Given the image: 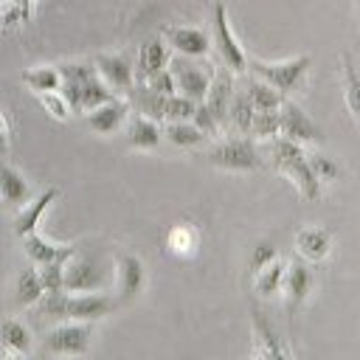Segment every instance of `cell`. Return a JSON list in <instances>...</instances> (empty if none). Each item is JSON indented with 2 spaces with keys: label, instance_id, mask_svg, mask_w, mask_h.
I'll list each match as a JSON object with an SVG mask.
<instances>
[{
  "label": "cell",
  "instance_id": "cell-1",
  "mask_svg": "<svg viewBox=\"0 0 360 360\" xmlns=\"http://www.w3.org/2000/svg\"><path fill=\"white\" fill-rule=\"evenodd\" d=\"M267 155H270L273 169L287 174L292 180V186L301 191L304 200H318L321 197V180L312 174V169L307 163V152H304L301 143L276 135V138L267 141Z\"/></svg>",
  "mask_w": 360,
  "mask_h": 360
},
{
  "label": "cell",
  "instance_id": "cell-2",
  "mask_svg": "<svg viewBox=\"0 0 360 360\" xmlns=\"http://www.w3.org/2000/svg\"><path fill=\"white\" fill-rule=\"evenodd\" d=\"M309 68H312L309 53H301V56H292V59H284V62H262L256 56H248V70L253 76L264 79L267 84H273L281 96L295 93L304 84V76L309 73Z\"/></svg>",
  "mask_w": 360,
  "mask_h": 360
},
{
  "label": "cell",
  "instance_id": "cell-3",
  "mask_svg": "<svg viewBox=\"0 0 360 360\" xmlns=\"http://www.w3.org/2000/svg\"><path fill=\"white\" fill-rule=\"evenodd\" d=\"M211 45L217 48L222 65L231 73H245L248 70V53L242 51L239 39L231 31L228 11H225V3L222 0H214V8H211Z\"/></svg>",
  "mask_w": 360,
  "mask_h": 360
},
{
  "label": "cell",
  "instance_id": "cell-4",
  "mask_svg": "<svg viewBox=\"0 0 360 360\" xmlns=\"http://www.w3.org/2000/svg\"><path fill=\"white\" fill-rule=\"evenodd\" d=\"M205 160L211 166L231 169V172H253L262 166L259 149H256L253 138H248V135H233V138L219 141L217 146H211L205 152Z\"/></svg>",
  "mask_w": 360,
  "mask_h": 360
},
{
  "label": "cell",
  "instance_id": "cell-5",
  "mask_svg": "<svg viewBox=\"0 0 360 360\" xmlns=\"http://www.w3.org/2000/svg\"><path fill=\"white\" fill-rule=\"evenodd\" d=\"M169 70H172L177 93L188 96L191 101H202L205 98L208 84H211V73H214L211 65H202L194 56H183L180 53V56L169 59Z\"/></svg>",
  "mask_w": 360,
  "mask_h": 360
},
{
  "label": "cell",
  "instance_id": "cell-6",
  "mask_svg": "<svg viewBox=\"0 0 360 360\" xmlns=\"http://www.w3.org/2000/svg\"><path fill=\"white\" fill-rule=\"evenodd\" d=\"M90 340H93V323L90 321H65L45 335L42 352H48V354H87Z\"/></svg>",
  "mask_w": 360,
  "mask_h": 360
},
{
  "label": "cell",
  "instance_id": "cell-7",
  "mask_svg": "<svg viewBox=\"0 0 360 360\" xmlns=\"http://www.w3.org/2000/svg\"><path fill=\"white\" fill-rule=\"evenodd\" d=\"M118 307V298L107 295V292H98V290H90V292H79V295H70L65 290V307H62V318L65 321H101L107 315H112V309Z\"/></svg>",
  "mask_w": 360,
  "mask_h": 360
},
{
  "label": "cell",
  "instance_id": "cell-8",
  "mask_svg": "<svg viewBox=\"0 0 360 360\" xmlns=\"http://www.w3.org/2000/svg\"><path fill=\"white\" fill-rule=\"evenodd\" d=\"M278 135L290 138V141H295L301 146L321 141V129L315 127V121L290 96H284V101L278 104Z\"/></svg>",
  "mask_w": 360,
  "mask_h": 360
},
{
  "label": "cell",
  "instance_id": "cell-9",
  "mask_svg": "<svg viewBox=\"0 0 360 360\" xmlns=\"http://www.w3.org/2000/svg\"><path fill=\"white\" fill-rule=\"evenodd\" d=\"M107 287V273L96 264L90 256H70L65 262V290L68 292H90V290H104Z\"/></svg>",
  "mask_w": 360,
  "mask_h": 360
},
{
  "label": "cell",
  "instance_id": "cell-10",
  "mask_svg": "<svg viewBox=\"0 0 360 360\" xmlns=\"http://www.w3.org/2000/svg\"><path fill=\"white\" fill-rule=\"evenodd\" d=\"M93 65H96V70H98V76L107 82V87L118 96H127L129 93V87L135 84V65H132V59L127 56V53H98L96 59H93Z\"/></svg>",
  "mask_w": 360,
  "mask_h": 360
},
{
  "label": "cell",
  "instance_id": "cell-11",
  "mask_svg": "<svg viewBox=\"0 0 360 360\" xmlns=\"http://www.w3.org/2000/svg\"><path fill=\"white\" fill-rule=\"evenodd\" d=\"M312 287H315V273H312V267H309L307 262H301V259L287 262V267H284V281H281V292H284V298H287V309H290V312H295V309L309 298Z\"/></svg>",
  "mask_w": 360,
  "mask_h": 360
},
{
  "label": "cell",
  "instance_id": "cell-12",
  "mask_svg": "<svg viewBox=\"0 0 360 360\" xmlns=\"http://www.w3.org/2000/svg\"><path fill=\"white\" fill-rule=\"evenodd\" d=\"M163 39L177 53L194 56V59H202L211 51V37L194 25H169V28H163Z\"/></svg>",
  "mask_w": 360,
  "mask_h": 360
},
{
  "label": "cell",
  "instance_id": "cell-13",
  "mask_svg": "<svg viewBox=\"0 0 360 360\" xmlns=\"http://www.w3.org/2000/svg\"><path fill=\"white\" fill-rule=\"evenodd\" d=\"M233 73L228 68H214L211 73V84H208V93L202 98V104L214 112V118L219 121V127H225V118H228V104H231V96H233Z\"/></svg>",
  "mask_w": 360,
  "mask_h": 360
},
{
  "label": "cell",
  "instance_id": "cell-14",
  "mask_svg": "<svg viewBox=\"0 0 360 360\" xmlns=\"http://www.w3.org/2000/svg\"><path fill=\"white\" fill-rule=\"evenodd\" d=\"M115 276H118V304L124 301H132L138 298V292L143 290V281H146V270H143V262L132 253H118L115 256Z\"/></svg>",
  "mask_w": 360,
  "mask_h": 360
},
{
  "label": "cell",
  "instance_id": "cell-15",
  "mask_svg": "<svg viewBox=\"0 0 360 360\" xmlns=\"http://www.w3.org/2000/svg\"><path fill=\"white\" fill-rule=\"evenodd\" d=\"M250 323H253V349H250V357H287L290 354L281 346V340L276 338L270 321L264 318V312L259 307H250Z\"/></svg>",
  "mask_w": 360,
  "mask_h": 360
},
{
  "label": "cell",
  "instance_id": "cell-16",
  "mask_svg": "<svg viewBox=\"0 0 360 360\" xmlns=\"http://www.w3.org/2000/svg\"><path fill=\"white\" fill-rule=\"evenodd\" d=\"M20 239H22V253H25L34 264L68 262V259L76 253V248H73V245H56V242H51V239H45V236H39L37 231H31V233H25V236H20Z\"/></svg>",
  "mask_w": 360,
  "mask_h": 360
},
{
  "label": "cell",
  "instance_id": "cell-17",
  "mask_svg": "<svg viewBox=\"0 0 360 360\" xmlns=\"http://www.w3.org/2000/svg\"><path fill=\"white\" fill-rule=\"evenodd\" d=\"M127 112H129V101H124V98L115 96V98H110V101L87 110V127L93 132H98V135H110V132H115L124 124Z\"/></svg>",
  "mask_w": 360,
  "mask_h": 360
},
{
  "label": "cell",
  "instance_id": "cell-18",
  "mask_svg": "<svg viewBox=\"0 0 360 360\" xmlns=\"http://www.w3.org/2000/svg\"><path fill=\"white\" fill-rule=\"evenodd\" d=\"M169 68V45L163 37H152L141 45L138 51V62H135V82H146L149 76H155L158 70Z\"/></svg>",
  "mask_w": 360,
  "mask_h": 360
},
{
  "label": "cell",
  "instance_id": "cell-19",
  "mask_svg": "<svg viewBox=\"0 0 360 360\" xmlns=\"http://www.w3.org/2000/svg\"><path fill=\"white\" fill-rule=\"evenodd\" d=\"M295 250L301 253L304 262H323L332 250V233L321 225H307L295 233Z\"/></svg>",
  "mask_w": 360,
  "mask_h": 360
},
{
  "label": "cell",
  "instance_id": "cell-20",
  "mask_svg": "<svg viewBox=\"0 0 360 360\" xmlns=\"http://www.w3.org/2000/svg\"><path fill=\"white\" fill-rule=\"evenodd\" d=\"M160 138H163V129L155 118L149 115H132L129 124H127V141L132 149H141V152H149V149H158L160 146Z\"/></svg>",
  "mask_w": 360,
  "mask_h": 360
},
{
  "label": "cell",
  "instance_id": "cell-21",
  "mask_svg": "<svg viewBox=\"0 0 360 360\" xmlns=\"http://www.w3.org/2000/svg\"><path fill=\"white\" fill-rule=\"evenodd\" d=\"M56 197H59V188L51 186V188H45L39 197H34V200H28L25 205H20V214L14 217V233H17V236H25V233L37 231L39 217L45 214V208H48Z\"/></svg>",
  "mask_w": 360,
  "mask_h": 360
},
{
  "label": "cell",
  "instance_id": "cell-22",
  "mask_svg": "<svg viewBox=\"0 0 360 360\" xmlns=\"http://www.w3.org/2000/svg\"><path fill=\"white\" fill-rule=\"evenodd\" d=\"M31 329L17 321V318H6L0 323V354L6 357H22L31 352Z\"/></svg>",
  "mask_w": 360,
  "mask_h": 360
},
{
  "label": "cell",
  "instance_id": "cell-23",
  "mask_svg": "<svg viewBox=\"0 0 360 360\" xmlns=\"http://www.w3.org/2000/svg\"><path fill=\"white\" fill-rule=\"evenodd\" d=\"M0 200L3 205H25L31 200L28 180L3 158H0Z\"/></svg>",
  "mask_w": 360,
  "mask_h": 360
},
{
  "label": "cell",
  "instance_id": "cell-24",
  "mask_svg": "<svg viewBox=\"0 0 360 360\" xmlns=\"http://www.w3.org/2000/svg\"><path fill=\"white\" fill-rule=\"evenodd\" d=\"M166 250L174 259H191L200 250V231L191 222H177L166 233Z\"/></svg>",
  "mask_w": 360,
  "mask_h": 360
},
{
  "label": "cell",
  "instance_id": "cell-25",
  "mask_svg": "<svg viewBox=\"0 0 360 360\" xmlns=\"http://www.w3.org/2000/svg\"><path fill=\"white\" fill-rule=\"evenodd\" d=\"M253 112H256V110H253V104H250L245 87H242V84L233 87V96H231V104H228V118H225V124H228L236 135H248V132H250Z\"/></svg>",
  "mask_w": 360,
  "mask_h": 360
},
{
  "label": "cell",
  "instance_id": "cell-26",
  "mask_svg": "<svg viewBox=\"0 0 360 360\" xmlns=\"http://www.w3.org/2000/svg\"><path fill=\"white\" fill-rule=\"evenodd\" d=\"M42 292H45V287H42L37 267H25L17 273V278H14V304L17 307H34L42 298Z\"/></svg>",
  "mask_w": 360,
  "mask_h": 360
},
{
  "label": "cell",
  "instance_id": "cell-27",
  "mask_svg": "<svg viewBox=\"0 0 360 360\" xmlns=\"http://www.w3.org/2000/svg\"><path fill=\"white\" fill-rule=\"evenodd\" d=\"M242 87H245V93H248L253 110H278V104L284 101V96H281L273 84H267L264 79H259V76L245 79Z\"/></svg>",
  "mask_w": 360,
  "mask_h": 360
},
{
  "label": "cell",
  "instance_id": "cell-28",
  "mask_svg": "<svg viewBox=\"0 0 360 360\" xmlns=\"http://www.w3.org/2000/svg\"><path fill=\"white\" fill-rule=\"evenodd\" d=\"M340 65H343V96H346V107H349L352 118L360 127V70L354 68L352 53H343L340 56Z\"/></svg>",
  "mask_w": 360,
  "mask_h": 360
},
{
  "label": "cell",
  "instance_id": "cell-29",
  "mask_svg": "<svg viewBox=\"0 0 360 360\" xmlns=\"http://www.w3.org/2000/svg\"><path fill=\"white\" fill-rule=\"evenodd\" d=\"M284 267H287V262L284 259H273L270 264H264L262 270H256L253 273V290L262 295V298H267V295H276V292H281V281H284Z\"/></svg>",
  "mask_w": 360,
  "mask_h": 360
},
{
  "label": "cell",
  "instance_id": "cell-30",
  "mask_svg": "<svg viewBox=\"0 0 360 360\" xmlns=\"http://www.w3.org/2000/svg\"><path fill=\"white\" fill-rule=\"evenodd\" d=\"M22 82H25L34 93H48V90H59L62 76H59V68H56V65H39V68L25 70V73H22Z\"/></svg>",
  "mask_w": 360,
  "mask_h": 360
},
{
  "label": "cell",
  "instance_id": "cell-31",
  "mask_svg": "<svg viewBox=\"0 0 360 360\" xmlns=\"http://www.w3.org/2000/svg\"><path fill=\"white\" fill-rule=\"evenodd\" d=\"M163 135L169 138V143L174 146H183V149H191V146H200L205 141L202 129H197L191 121H169Z\"/></svg>",
  "mask_w": 360,
  "mask_h": 360
},
{
  "label": "cell",
  "instance_id": "cell-32",
  "mask_svg": "<svg viewBox=\"0 0 360 360\" xmlns=\"http://www.w3.org/2000/svg\"><path fill=\"white\" fill-rule=\"evenodd\" d=\"M110 98H115V93L107 87V82L98 73H93V76H87L82 82V112H87V110L110 101Z\"/></svg>",
  "mask_w": 360,
  "mask_h": 360
},
{
  "label": "cell",
  "instance_id": "cell-33",
  "mask_svg": "<svg viewBox=\"0 0 360 360\" xmlns=\"http://www.w3.org/2000/svg\"><path fill=\"white\" fill-rule=\"evenodd\" d=\"M248 135L253 141H270V138H276L278 135V110H256Z\"/></svg>",
  "mask_w": 360,
  "mask_h": 360
},
{
  "label": "cell",
  "instance_id": "cell-34",
  "mask_svg": "<svg viewBox=\"0 0 360 360\" xmlns=\"http://www.w3.org/2000/svg\"><path fill=\"white\" fill-rule=\"evenodd\" d=\"M31 20V6L20 0H0V31H11Z\"/></svg>",
  "mask_w": 360,
  "mask_h": 360
},
{
  "label": "cell",
  "instance_id": "cell-35",
  "mask_svg": "<svg viewBox=\"0 0 360 360\" xmlns=\"http://www.w3.org/2000/svg\"><path fill=\"white\" fill-rule=\"evenodd\" d=\"M197 101H191L183 93H172L163 101V121H191Z\"/></svg>",
  "mask_w": 360,
  "mask_h": 360
},
{
  "label": "cell",
  "instance_id": "cell-36",
  "mask_svg": "<svg viewBox=\"0 0 360 360\" xmlns=\"http://www.w3.org/2000/svg\"><path fill=\"white\" fill-rule=\"evenodd\" d=\"M37 98H39V104L45 107V112L51 115V118H56V121H68L73 112H70V107H68V101H65V96L59 93V90H48V93H37Z\"/></svg>",
  "mask_w": 360,
  "mask_h": 360
},
{
  "label": "cell",
  "instance_id": "cell-37",
  "mask_svg": "<svg viewBox=\"0 0 360 360\" xmlns=\"http://www.w3.org/2000/svg\"><path fill=\"white\" fill-rule=\"evenodd\" d=\"M39 278L45 292H59L65 290V262H48V264H37Z\"/></svg>",
  "mask_w": 360,
  "mask_h": 360
},
{
  "label": "cell",
  "instance_id": "cell-38",
  "mask_svg": "<svg viewBox=\"0 0 360 360\" xmlns=\"http://www.w3.org/2000/svg\"><path fill=\"white\" fill-rule=\"evenodd\" d=\"M307 163H309L312 174H315L321 183H332V180L340 177V166H338L332 158H326V155H307Z\"/></svg>",
  "mask_w": 360,
  "mask_h": 360
},
{
  "label": "cell",
  "instance_id": "cell-39",
  "mask_svg": "<svg viewBox=\"0 0 360 360\" xmlns=\"http://www.w3.org/2000/svg\"><path fill=\"white\" fill-rule=\"evenodd\" d=\"M191 124L197 127V129H202V135L205 138H217L219 132H222V127H219V121L214 118V112L202 104V101H197V107H194V115H191Z\"/></svg>",
  "mask_w": 360,
  "mask_h": 360
},
{
  "label": "cell",
  "instance_id": "cell-40",
  "mask_svg": "<svg viewBox=\"0 0 360 360\" xmlns=\"http://www.w3.org/2000/svg\"><path fill=\"white\" fill-rule=\"evenodd\" d=\"M56 68H59V76H62V79H70V82H84L87 76L98 73L93 62H62V65H56Z\"/></svg>",
  "mask_w": 360,
  "mask_h": 360
},
{
  "label": "cell",
  "instance_id": "cell-41",
  "mask_svg": "<svg viewBox=\"0 0 360 360\" xmlns=\"http://www.w3.org/2000/svg\"><path fill=\"white\" fill-rule=\"evenodd\" d=\"M143 84H146L149 90L160 93V96H172V93H177V87H174V79H172V70H169V68L158 70V73H155V76H149Z\"/></svg>",
  "mask_w": 360,
  "mask_h": 360
},
{
  "label": "cell",
  "instance_id": "cell-42",
  "mask_svg": "<svg viewBox=\"0 0 360 360\" xmlns=\"http://www.w3.org/2000/svg\"><path fill=\"white\" fill-rule=\"evenodd\" d=\"M276 256H278V250H276V245H273V242H267V239H264V242H259V245L253 248V256H250V270H253V273H256V270H262V267H264V264H270Z\"/></svg>",
  "mask_w": 360,
  "mask_h": 360
},
{
  "label": "cell",
  "instance_id": "cell-43",
  "mask_svg": "<svg viewBox=\"0 0 360 360\" xmlns=\"http://www.w3.org/2000/svg\"><path fill=\"white\" fill-rule=\"evenodd\" d=\"M8 143H11V121H8V115L0 110V155L8 152Z\"/></svg>",
  "mask_w": 360,
  "mask_h": 360
},
{
  "label": "cell",
  "instance_id": "cell-44",
  "mask_svg": "<svg viewBox=\"0 0 360 360\" xmlns=\"http://www.w3.org/2000/svg\"><path fill=\"white\" fill-rule=\"evenodd\" d=\"M357 11H360V0H357Z\"/></svg>",
  "mask_w": 360,
  "mask_h": 360
},
{
  "label": "cell",
  "instance_id": "cell-45",
  "mask_svg": "<svg viewBox=\"0 0 360 360\" xmlns=\"http://www.w3.org/2000/svg\"><path fill=\"white\" fill-rule=\"evenodd\" d=\"M0 208H3V200H0Z\"/></svg>",
  "mask_w": 360,
  "mask_h": 360
}]
</instances>
